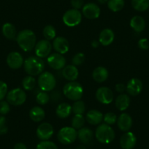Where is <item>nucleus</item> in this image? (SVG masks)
Segmentation results:
<instances>
[{
  "mask_svg": "<svg viewBox=\"0 0 149 149\" xmlns=\"http://www.w3.org/2000/svg\"><path fill=\"white\" fill-rule=\"evenodd\" d=\"M15 40L23 51L29 52L34 49L37 37L33 31L30 29H24L18 33Z\"/></svg>",
  "mask_w": 149,
  "mask_h": 149,
  "instance_id": "obj_1",
  "label": "nucleus"
},
{
  "mask_svg": "<svg viewBox=\"0 0 149 149\" xmlns=\"http://www.w3.org/2000/svg\"><path fill=\"white\" fill-rule=\"evenodd\" d=\"M24 68L29 75L37 76L43 72L45 69V62L42 58L37 57V56H31L26 58L24 62Z\"/></svg>",
  "mask_w": 149,
  "mask_h": 149,
  "instance_id": "obj_2",
  "label": "nucleus"
},
{
  "mask_svg": "<svg viewBox=\"0 0 149 149\" xmlns=\"http://www.w3.org/2000/svg\"><path fill=\"white\" fill-rule=\"evenodd\" d=\"M63 94L67 99L72 101L80 100L84 94L82 85L76 81H69L63 88Z\"/></svg>",
  "mask_w": 149,
  "mask_h": 149,
  "instance_id": "obj_3",
  "label": "nucleus"
},
{
  "mask_svg": "<svg viewBox=\"0 0 149 149\" xmlns=\"http://www.w3.org/2000/svg\"><path fill=\"white\" fill-rule=\"evenodd\" d=\"M95 137L100 143L108 144L113 141L116 137L115 131L110 125L102 124L98 126L95 132Z\"/></svg>",
  "mask_w": 149,
  "mask_h": 149,
  "instance_id": "obj_4",
  "label": "nucleus"
},
{
  "mask_svg": "<svg viewBox=\"0 0 149 149\" xmlns=\"http://www.w3.org/2000/svg\"><path fill=\"white\" fill-rule=\"evenodd\" d=\"M37 84L42 91H51L56 86V79L55 76L50 72H44L40 74Z\"/></svg>",
  "mask_w": 149,
  "mask_h": 149,
  "instance_id": "obj_5",
  "label": "nucleus"
},
{
  "mask_svg": "<svg viewBox=\"0 0 149 149\" xmlns=\"http://www.w3.org/2000/svg\"><path fill=\"white\" fill-rule=\"evenodd\" d=\"M57 137L58 141L62 144H71L78 138V132L73 127H64L58 131Z\"/></svg>",
  "mask_w": 149,
  "mask_h": 149,
  "instance_id": "obj_6",
  "label": "nucleus"
},
{
  "mask_svg": "<svg viewBox=\"0 0 149 149\" xmlns=\"http://www.w3.org/2000/svg\"><path fill=\"white\" fill-rule=\"evenodd\" d=\"M6 98L8 102L11 105L20 106L25 103L26 100V94L21 88H13L8 91Z\"/></svg>",
  "mask_w": 149,
  "mask_h": 149,
  "instance_id": "obj_7",
  "label": "nucleus"
},
{
  "mask_svg": "<svg viewBox=\"0 0 149 149\" xmlns=\"http://www.w3.org/2000/svg\"><path fill=\"white\" fill-rule=\"evenodd\" d=\"M63 22L69 27L76 26L82 21V13L79 10L70 9L66 11L63 15Z\"/></svg>",
  "mask_w": 149,
  "mask_h": 149,
  "instance_id": "obj_8",
  "label": "nucleus"
},
{
  "mask_svg": "<svg viewBox=\"0 0 149 149\" xmlns=\"http://www.w3.org/2000/svg\"><path fill=\"white\" fill-rule=\"evenodd\" d=\"M96 99L104 104H110L114 100V94L108 87H100L96 91Z\"/></svg>",
  "mask_w": 149,
  "mask_h": 149,
  "instance_id": "obj_9",
  "label": "nucleus"
},
{
  "mask_svg": "<svg viewBox=\"0 0 149 149\" xmlns=\"http://www.w3.org/2000/svg\"><path fill=\"white\" fill-rule=\"evenodd\" d=\"M52 45L49 40H41L36 43L34 47V51L37 57L41 58L48 57L51 54L52 51Z\"/></svg>",
  "mask_w": 149,
  "mask_h": 149,
  "instance_id": "obj_10",
  "label": "nucleus"
},
{
  "mask_svg": "<svg viewBox=\"0 0 149 149\" xmlns=\"http://www.w3.org/2000/svg\"><path fill=\"white\" fill-rule=\"evenodd\" d=\"M47 62L52 69L60 70H62L65 67L67 61L62 54H60L58 53H54V54H50L47 57Z\"/></svg>",
  "mask_w": 149,
  "mask_h": 149,
  "instance_id": "obj_11",
  "label": "nucleus"
},
{
  "mask_svg": "<svg viewBox=\"0 0 149 149\" xmlns=\"http://www.w3.org/2000/svg\"><path fill=\"white\" fill-rule=\"evenodd\" d=\"M101 10L98 5L93 2H88L84 5L82 8V14L88 19H97L100 17Z\"/></svg>",
  "mask_w": 149,
  "mask_h": 149,
  "instance_id": "obj_12",
  "label": "nucleus"
},
{
  "mask_svg": "<svg viewBox=\"0 0 149 149\" xmlns=\"http://www.w3.org/2000/svg\"><path fill=\"white\" fill-rule=\"evenodd\" d=\"M54 130L53 126L50 123L44 122L38 126L36 131L37 137L42 140H48L53 136Z\"/></svg>",
  "mask_w": 149,
  "mask_h": 149,
  "instance_id": "obj_13",
  "label": "nucleus"
},
{
  "mask_svg": "<svg viewBox=\"0 0 149 149\" xmlns=\"http://www.w3.org/2000/svg\"><path fill=\"white\" fill-rule=\"evenodd\" d=\"M24 58L23 56L17 51H13L8 55L7 64L8 67L13 70H18L24 65Z\"/></svg>",
  "mask_w": 149,
  "mask_h": 149,
  "instance_id": "obj_14",
  "label": "nucleus"
},
{
  "mask_svg": "<svg viewBox=\"0 0 149 149\" xmlns=\"http://www.w3.org/2000/svg\"><path fill=\"white\" fill-rule=\"evenodd\" d=\"M143 86V83L139 78H133L127 83L126 86V90L130 95L135 97L141 93Z\"/></svg>",
  "mask_w": 149,
  "mask_h": 149,
  "instance_id": "obj_15",
  "label": "nucleus"
},
{
  "mask_svg": "<svg viewBox=\"0 0 149 149\" xmlns=\"http://www.w3.org/2000/svg\"><path fill=\"white\" fill-rule=\"evenodd\" d=\"M137 143V137L132 132H126L120 139V145L123 149H132Z\"/></svg>",
  "mask_w": 149,
  "mask_h": 149,
  "instance_id": "obj_16",
  "label": "nucleus"
},
{
  "mask_svg": "<svg viewBox=\"0 0 149 149\" xmlns=\"http://www.w3.org/2000/svg\"><path fill=\"white\" fill-rule=\"evenodd\" d=\"M52 46L54 50L60 54H67L70 49V42L64 37H56L53 40Z\"/></svg>",
  "mask_w": 149,
  "mask_h": 149,
  "instance_id": "obj_17",
  "label": "nucleus"
},
{
  "mask_svg": "<svg viewBox=\"0 0 149 149\" xmlns=\"http://www.w3.org/2000/svg\"><path fill=\"white\" fill-rule=\"evenodd\" d=\"M133 120L131 116L128 113H121L117 119V125L118 129L123 132H128L132 128Z\"/></svg>",
  "mask_w": 149,
  "mask_h": 149,
  "instance_id": "obj_18",
  "label": "nucleus"
},
{
  "mask_svg": "<svg viewBox=\"0 0 149 149\" xmlns=\"http://www.w3.org/2000/svg\"><path fill=\"white\" fill-rule=\"evenodd\" d=\"M115 39V34L110 29H104L100 32L99 36V42L103 46H108Z\"/></svg>",
  "mask_w": 149,
  "mask_h": 149,
  "instance_id": "obj_19",
  "label": "nucleus"
},
{
  "mask_svg": "<svg viewBox=\"0 0 149 149\" xmlns=\"http://www.w3.org/2000/svg\"><path fill=\"white\" fill-rule=\"evenodd\" d=\"M78 74L79 72L78 68L73 64L65 66L62 69V76L69 81H75L78 78Z\"/></svg>",
  "mask_w": 149,
  "mask_h": 149,
  "instance_id": "obj_20",
  "label": "nucleus"
},
{
  "mask_svg": "<svg viewBox=\"0 0 149 149\" xmlns=\"http://www.w3.org/2000/svg\"><path fill=\"white\" fill-rule=\"evenodd\" d=\"M104 118V115L97 110H90L87 112L86 119L88 124L91 125H98L102 123Z\"/></svg>",
  "mask_w": 149,
  "mask_h": 149,
  "instance_id": "obj_21",
  "label": "nucleus"
},
{
  "mask_svg": "<svg viewBox=\"0 0 149 149\" xmlns=\"http://www.w3.org/2000/svg\"><path fill=\"white\" fill-rule=\"evenodd\" d=\"M109 76V72L105 67H97L92 72V78L97 83L104 82L107 81Z\"/></svg>",
  "mask_w": 149,
  "mask_h": 149,
  "instance_id": "obj_22",
  "label": "nucleus"
},
{
  "mask_svg": "<svg viewBox=\"0 0 149 149\" xmlns=\"http://www.w3.org/2000/svg\"><path fill=\"white\" fill-rule=\"evenodd\" d=\"M94 133L88 127H82L78 131V138L83 144H88L93 140Z\"/></svg>",
  "mask_w": 149,
  "mask_h": 149,
  "instance_id": "obj_23",
  "label": "nucleus"
},
{
  "mask_svg": "<svg viewBox=\"0 0 149 149\" xmlns=\"http://www.w3.org/2000/svg\"><path fill=\"white\" fill-rule=\"evenodd\" d=\"M2 34L4 37L10 40H15L17 37V30L15 26L10 23H5L2 28Z\"/></svg>",
  "mask_w": 149,
  "mask_h": 149,
  "instance_id": "obj_24",
  "label": "nucleus"
},
{
  "mask_svg": "<svg viewBox=\"0 0 149 149\" xmlns=\"http://www.w3.org/2000/svg\"><path fill=\"white\" fill-rule=\"evenodd\" d=\"M130 26L135 32L140 33L146 28V21L140 15L133 16L130 20Z\"/></svg>",
  "mask_w": 149,
  "mask_h": 149,
  "instance_id": "obj_25",
  "label": "nucleus"
},
{
  "mask_svg": "<svg viewBox=\"0 0 149 149\" xmlns=\"http://www.w3.org/2000/svg\"><path fill=\"white\" fill-rule=\"evenodd\" d=\"M130 97L127 94H120L116 99V107L120 111H124L130 104Z\"/></svg>",
  "mask_w": 149,
  "mask_h": 149,
  "instance_id": "obj_26",
  "label": "nucleus"
},
{
  "mask_svg": "<svg viewBox=\"0 0 149 149\" xmlns=\"http://www.w3.org/2000/svg\"><path fill=\"white\" fill-rule=\"evenodd\" d=\"M29 117L34 122H40L45 117V112L40 106L33 107L29 111Z\"/></svg>",
  "mask_w": 149,
  "mask_h": 149,
  "instance_id": "obj_27",
  "label": "nucleus"
},
{
  "mask_svg": "<svg viewBox=\"0 0 149 149\" xmlns=\"http://www.w3.org/2000/svg\"><path fill=\"white\" fill-rule=\"evenodd\" d=\"M72 113V106L67 102H63L58 104L56 110V114L60 118H66Z\"/></svg>",
  "mask_w": 149,
  "mask_h": 149,
  "instance_id": "obj_28",
  "label": "nucleus"
},
{
  "mask_svg": "<svg viewBox=\"0 0 149 149\" xmlns=\"http://www.w3.org/2000/svg\"><path fill=\"white\" fill-rule=\"evenodd\" d=\"M132 6L138 12H144L149 9V0H132Z\"/></svg>",
  "mask_w": 149,
  "mask_h": 149,
  "instance_id": "obj_29",
  "label": "nucleus"
},
{
  "mask_svg": "<svg viewBox=\"0 0 149 149\" xmlns=\"http://www.w3.org/2000/svg\"><path fill=\"white\" fill-rule=\"evenodd\" d=\"M107 8L112 12L117 13L121 11L125 5L124 0H108L107 3Z\"/></svg>",
  "mask_w": 149,
  "mask_h": 149,
  "instance_id": "obj_30",
  "label": "nucleus"
},
{
  "mask_svg": "<svg viewBox=\"0 0 149 149\" xmlns=\"http://www.w3.org/2000/svg\"><path fill=\"white\" fill-rule=\"evenodd\" d=\"M86 104L81 100L74 101L72 105V110L74 115H84L86 112Z\"/></svg>",
  "mask_w": 149,
  "mask_h": 149,
  "instance_id": "obj_31",
  "label": "nucleus"
},
{
  "mask_svg": "<svg viewBox=\"0 0 149 149\" xmlns=\"http://www.w3.org/2000/svg\"><path fill=\"white\" fill-rule=\"evenodd\" d=\"M44 37L47 40H54L56 37V30L55 27L52 25H47L44 27L42 31Z\"/></svg>",
  "mask_w": 149,
  "mask_h": 149,
  "instance_id": "obj_32",
  "label": "nucleus"
},
{
  "mask_svg": "<svg viewBox=\"0 0 149 149\" xmlns=\"http://www.w3.org/2000/svg\"><path fill=\"white\" fill-rule=\"evenodd\" d=\"M22 86L24 90L26 91H31L34 89L36 86V80L34 76L31 75H27L23 79Z\"/></svg>",
  "mask_w": 149,
  "mask_h": 149,
  "instance_id": "obj_33",
  "label": "nucleus"
},
{
  "mask_svg": "<svg viewBox=\"0 0 149 149\" xmlns=\"http://www.w3.org/2000/svg\"><path fill=\"white\" fill-rule=\"evenodd\" d=\"M85 123L86 118L83 115H74L72 118V127L76 130L84 127Z\"/></svg>",
  "mask_w": 149,
  "mask_h": 149,
  "instance_id": "obj_34",
  "label": "nucleus"
},
{
  "mask_svg": "<svg viewBox=\"0 0 149 149\" xmlns=\"http://www.w3.org/2000/svg\"><path fill=\"white\" fill-rule=\"evenodd\" d=\"M49 94L46 92V91H40L36 96V101H37V104H40V105H45V104H48L50 101Z\"/></svg>",
  "mask_w": 149,
  "mask_h": 149,
  "instance_id": "obj_35",
  "label": "nucleus"
},
{
  "mask_svg": "<svg viewBox=\"0 0 149 149\" xmlns=\"http://www.w3.org/2000/svg\"><path fill=\"white\" fill-rule=\"evenodd\" d=\"M36 149H58V147L54 142L49 140H42L38 143Z\"/></svg>",
  "mask_w": 149,
  "mask_h": 149,
  "instance_id": "obj_36",
  "label": "nucleus"
},
{
  "mask_svg": "<svg viewBox=\"0 0 149 149\" xmlns=\"http://www.w3.org/2000/svg\"><path fill=\"white\" fill-rule=\"evenodd\" d=\"M117 119H118L117 116L114 113H112V112L107 113L104 116V118H103L104 124H108L110 126L116 124V122H117Z\"/></svg>",
  "mask_w": 149,
  "mask_h": 149,
  "instance_id": "obj_37",
  "label": "nucleus"
},
{
  "mask_svg": "<svg viewBox=\"0 0 149 149\" xmlns=\"http://www.w3.org/2000/svg\"><path fill=\"white\" fill-rule=\"evenodd\" d=\"M86 60L85 54L83 53H78L73 56L72 59V63L74 66H81L84 63Z\"/></svg>",
  "mask_w": 149,
  "mask_h": 149,
  "instance_id": "obj_38",
  "label": "nucleus"
},
{
  "mask_svg": "<svg viewBox=\"0 0 149 149\" xmlns=\"http://www.w3.org/2000/svg\"><path fill=\"white\" fill-rule=\"evenodd\" d=\"M10 111V106L8 101L5 100L0 101V115H7Z\"/></svg>",
  "mask_w": 149,
  "mask_h": 149,
  "instance_id": "obj_39",
  "label": "nucleus"
},
{
  "mask_svg": "<svg viewBox=\"0 0 149 149\" xmlns=\"http://www.w3.org/2000/svg\"><path fill=\"white\" fill-rule=\"evenodd\" d=\"M8 92V85L4 81H0V101L4 100Z\"/></svg>",
  "mask_w": 149,
  "mask_h": 149,
  "instance_id": "obj_40",
  "label": "nucleus"
},
{
  "mask_svg": "<svg viewBox=\"0 0 149 149\" xmlns=\"http://www.w3.org/2000/svg\"><path fill=\"white\" fill-rule=\"evenodd\" d=\"M137 45L140 49L146 51L149 48V41L147 38H141L137 42Z\"/></svg>",
  "mask_w": 149,
  "mask_h": 149,
  "instance_id": "obj_41",
  "label": "nucleus"
},
{
  "mask_svg": "<svg viewBox=\"0 0 149 149\" xmlns=\"http://www.w3.org/2000/svg\"><path fill=\"white\" fill-rule=\"evenodd\" d=\"M70 3L73 9L80 10L84 7V0H71Z\"/></svg>",
  "mask_w": 149,
  "mask_h": 149,
  "instance_id": "obj_42",
  "label": "nucleus"
},
{
  "mask_svg": "<svg viewBox=\"0 0 149 149\" xmlns=\"http://www.w3.org/2000/svg\"><path fill=\"white\" fill-rule=\"evenodd\" d=\"M50 97L54 102H57L61 99V93H60V91L58 90V91H54L51 93V95Z\"/></svg>",
  "mask_w": 149,
  "mask_h": 149,
  "instance_id": "obj_43",
  "label": "nucleus"
},
{
  "mask_svg": "<svg viewBox=\"0 0 149 149\" xmlns=\"http://www.w3.org/2000/svg\"><path fill=\"white\" fill-rule=\"evenodd\" d=\"M115 88L117 92L119 94H123L126 90V86L124 84H117Z\"/></svg>",
  "mask_w": 149,
  "mask_h": 149,
  "instance_id": "obj_44",
  "label": "nucleus"
},
{
  "mask_svg": "<svg viewBox=\"0 0 149 149\" xmlns=\"http://www.w3.org/2000/svg\"><path fill=\"white\" fill-rule=\"evenodd\" d=\"M8 132V128L7 124L2 126V127H0V134H1V135H3V134H7Z\"/></svg>",
  "mask_w": 149,
  "mask_h": 149,
  "instance_id": "obj_45",
  "label": "nucleus"
},
{
  "mask_svg": "<svg viewBox=\"0 0 149 149\" xmlns=\"http://www.w3.org/2000/svg\"><path fill=\"white\" fill-rule=\"evenodd\" d=\"M14 149H27V148L24 143H18L14 146Z\"/></svg>",
  "mask_w": 149,
  "mask_h": 149,
  "instance_id": "obj_46",
  "label": "nucleus"
},
{
  "mask_svg": "<svg viewBox=\"0 0 149 149\" xmlns=\"http://www.w3.org/2000/svg\"><path fill=\"white\" fill-rule=\"evenodd\" d=\"M6 118H5L4 116L0 115V127H2V126L5 125L6 124Z\"/></svg>",
  "mask_w": 149,
  "mask_h": 149,
  "instance_id": "obj_47",
  "label": "nucleus"
},
{
  "mask_svg": "<svg viewBox=\"0 0 149 149\" xmlns=\"http://www.w3.org/2000/svg\"><path fill=\"white\" fill-rule=\"evenodd\" d=\"M100 42H99V40H92V42H91V46L93 47V48H98L99 45H100Z\"/></svg>",
  "mask_w": 149,
  "mask_h": 149,
  "instance_id": "obj_48",
  "label": "nucleus"
},
{
  "mask_svg": "<svg viewBox=\"0 0 149 149\" xmlns=\"http://www.w3.org/2000/svg\"><path fill=\"white\" fill-rule=\"evenodd\" d=\"M97 2H98V3L100 4V5H104V4L107 3L108 0H97Z\"/></svg>",
  "mask_w": 149,
  "mask_h": 149,
  "instance_id": "obj_49",
  "label": "nucleus"
},
{
  "mask_svg": "<svg viewBox=\"0 0 149 149\" xmlns=\"http://www.w3.org/2000/svg\"><path fill=\"white\" fill-rule=\"evenodd\" d=\"M76 149H86V147L84 146V144L83 145H79L78 146H77Z\"/></svg>",
  "mask_w": 149,
  "mask_h": 149,
  "instance_id": "obj_50",
  "label": "nucleus"
}]
</instances>
